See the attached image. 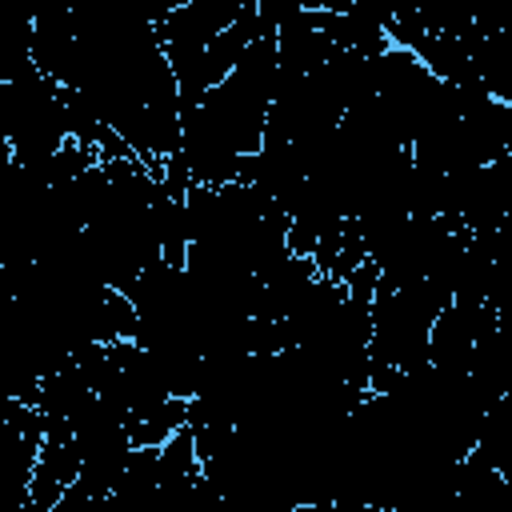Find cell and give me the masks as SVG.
Here are the masks:
<instances>
[{"label":"cell","mask_w":512,"mask_h":512,"mask_svg":"<svg viewBox=\"0 0 512 512\" xmlns=\"http://www.w3.org/2000/svg\"><path fill=\"white\" fill-rule=\"evenodd\" d=\"M496 324H500V328H504V332H512V300H508V304H500V308H496Z\"/></svg>","instance_id":"cell-2"},{"label":"cell","mask_w":512,"mask_h":512,"mask_svg":"<svg viewBox=\"0 0 512 512\" xmlns=\"http://www.w3.org/2000/svg\"><path fill=\"white\" fill-rule=\"evenodd\" d=\"M80 468H84V448H80L76 432L72 428H48V440L40 448L24 508L28 512H52L60 504V496L80 480Z\"/></svg>","instance_id":"cell-1"}]
</instances>
